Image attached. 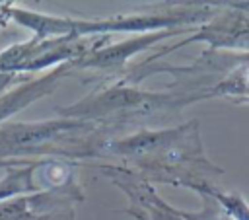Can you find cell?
Masks as SVG:
<instances>
[{
    "label": "cell",
    "instance_id": "obj_1",
    "mask_svg": "<svg viewBox=\"0 0 249 220\" xmlns=\"http://www.w3.org/2000/svg\"><path fill=\"white\" fill-rule=\"evenodd\" d=\"M105 154L134 162L150 177L189 185L196 191L208 189L204 169L220 173L202 154L196 121L177 128L140 130L121 140H109Z\"/></svg>",
    "mask_w": 249,
    "mask_h": 220
},
{
    "label": "cell",
    "instance_id": "obj_2",
    "mask_svg": "<svg viewBox=\"0 0 249 220\" xmlns=\"http://www.w3.org/2000/svg\"><path fill=\"white\" fill-rule=\"evenodd\" d=\"M206 10L202 8H185L169 14H150V16H117V18H103V19H74V18H56L47 16L33 10H23L12 6L10 18L21 23L23 27L31 29L37 37H91V35H107V33H152L163 31L173 25L181 23H195L204 19Z\"/></svg>",
    "mask_w": 249,
    "mask_h": 220
},
{
    "label": "cell",
    "instance_id": "obj_3",
    "mask_svg": "<svg viewBox=\"0 0 249 220\" xmlns=\"http://www.w3.org/2000/svg\"><path fill=\"white\" fill-rule=\"evenodd\" d=\"M189 101L191 99H185L181 95L144 92L138 88L117 84V86H111V88H105L101 92L88 95L80 103L60 109V115L68 119H84V121H97V119L126 121V119H136V117H150V115L179 107Z\"/></svg>",
    "mask_w": 249,
    "mask_h": 220
},
{
    "label": "cell",
    "instance_id": "obj_4",
    "mask_svg": "<svg viewBox=\"0 0 249 220\" xmlns=\"http://www.w3.org/2000/svg\"><path fill=\"white\" fill-rule=\"evenodd\" d=\"M107 41V35L97 37H37L23 43L10 45L8 49L0 51V72L6 74H21V72H35L47 66H60L74 62L88 53L99 49Z\"/></svg>",
    "mask_w": 249,
    "mask_h": 220
},
{
    "label": "cell",
    "instance_id": "obj_5",
    "mask_svg": "<svg viewBox=\"0 0 249 220\" xmlns=\"http://www.w3.org/2000/svg\"><path fill=\"white\" fill-rule=\"evenodd\" d=\"M95 128V121L84 119H53L35 123H2L0 125V160L19 158L29 154H45L58 150L62 144H74L76 134H88Z\"/></svg>",
    "mask_w": 249,
    "mask_h": 220
},
{
    "label": "cell",
    "instance_id": "obj_6",
    "mask_svg": "<svg viewBox=\"0 0 249 220\" xmlns=\"http://www.w3.org/2000/svg\"><path fill=\"white\" fill-rule=\"evenodd\" d=\"M175 31L171 29H163V31H152V33H144V35H136L132 39H126L123 43H115L109 47H99L91 53H88L86 56L74 60V68H117L121 64H124L132 55H136L138 51L148 49L150 45H154L160 39H165L167 35H173Z\"/></svg>",
    "mask_w": 249,
    "mask_h": 220
},
{
    "label": "cell",
    "instance_id": "obj_7",
    "mask_svg": "<svg viewBox=\"0 0 249 220\" xmlns=\"http://www.w3.org/2000/svg\"><path fill=\"white\" fill-rule=\"evenodd\" d=\"M74 68L72 62L68 64H60L54 66L51 72L43 74L37 80H23L18 88L8 90L4 95H0V125L10 119L14 113H18L19 109L27 107L29 103L37 101L39 97H43L45 93L53 92L56 88V84Z\"/></svg>",
    "mask_w": 249,
    "mask_h": 220
},
{
    "label": "cell",
    "instance_id": "obj_8",
    "mask_svg": "<svg viewBox=\"0 0 249 220\" xmlns=\"http://www.w3.org/2000/svg\"><path fill=\"white\" fill-rule=\"evenodd\" d=\"M206 193H210L218 202L220 206L224 208V212L231 218V220H249V204L237 197V195H222V193H212L208 189H202Z\"/></svg>",
    "mask_w": 249,
    "mask_h": 220
},
{
    "label": "cell",
    "instance_id": "obj_9",
    "mask_svg": "<svg viewBox=\"0 0 249 220\" xmlns=\"http://www.w3.org/2000/svg\"><path fill=\"white\" fill-rule=\"evenodd\" d=\"M33 220H74V214H72V208L58 206V208H53V210H49L45 214L35 216Z\"/></svg>",
    "mask_w": 249,
    "mask_h": 220
},
{
    "label": "cell",
    "instance_id": "obj_10",
    "mask_svg": "<svg viewBox=\"0 0 249 220\" xmlns=\"http://www.w3.org/2000/svg\"><path fill=\"white\" fill-rule=\"evenodd\" d=\"M18 80H23V76H19V74H6V72H0V95H4V93L14 86V82H18Z\"/></svg>",
    "mask_w": 249,
    "mask_h": 220
},
{
    "label": "cell",
    "instance_id": "obj_11",
    "mask_svg": "<svg viewBox=\"0 0 249 220\" xmlns=\"http://www.w3.org/2000/svg\"><path fill=\"white\" fill-rule=\"evenodd\" d=\"M10 165H16V162H12V160H0V167H10Z\"/></svg>",
    "mask_w": 249,
    "mask_h": 220
},
{
    "label": "cell",
    "instance_id": "obj_12",
    "mask_svg": "<svg viewBox=\"0 0 249 220\" xmlns=\"http://www.w3.org/2000/svg\"><path fill=\"white\" fill-rule=\"evenodd\" d=\"M245 4H247V6H249V0H245Z\"/></svg>",
    "mask_w": 249,
    "mask_h": 220
}]
</instances>
